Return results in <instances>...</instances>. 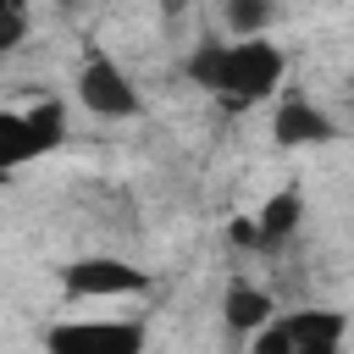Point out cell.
I'll return each mask as SVG.
<instances>
[{
    "label": "cell",
    "instance_id": "cell-1",
    "mask_svg": "<svg viewBox=\"0 0 354 354\" xmlns=\"http://www.w3.org/2000/svg\"><path fill=\"white\" fill-rule=\"evenodd\" d=\"M282 72H288V55L271 39H238V44H227V66H221L216 94L227 105H254L282 83Z\"/></svg>",
    "mask_w": 354,
    "mask_h": 354
},
{
    "label": "cell",
    "instance_id": "cell-11",
    "mask_svg": "<svg viewBox=\"0 0 354 354\" xmlns=\"http://www.w3.org/2000/svg\"><path fill=\"white\" fill-rule=\"evenodd\" d=\"M227 28H232L238 39H266L271 6H266V0H232V6H227Z\"/></svg>",
    "mask_w": 354,
    "mask_h": 354
},
{
    "label": "cell",
    "instance_id": "cell-2",
    "mask_svg": "<svg viewBox=\"0 0 354 354\" xmlns=\"http://www.w3.org/2000/svg\"><path fill=\"white\" fill-rule=\"evenodd\" d=\"M66 138V111L61 100H44V105H28V111H0V166H22L44 149H55Z\"/></svg>",
    "mask_w": 354,
    "mask_h": 354
},
{
    "label": "cell",
    "instance_id": "cell-9",
    "mask_svg": "<svg viewBox=\"0 0 354 354\" xmlns=\"http://www.w3.org/2000/svg\"><path fill=\"white\" fill-rule=\"evenodd\" d=\"M221 315H227V326H232V332L260 337V332L277 321V304H271V293H260V288H249V282H232V288H227V299H221Z\"/></svg>",
    "mask_w": 354,
    "mask_h": 354
},
{
    "label": "cell",
    "instance_id": "cell-7",
    "mask_svg": "<svg viewBox=\"0 0 354 354\" xmlns=\"http://www.w3.org/2000/svg\"><path fill=\"white\" fill-rule=\"evenodd\" d=\"M288 332H293V354H337L343 332H348V315L343 310H293Z\"/></svg>",
    "mask_w": 354,
    "mask_h": 354
},
{
    "label": "cell",
    "instance_id": "cell-6",
    "mask_svg": "<svg viewBox=\"0 0 354 354\" xmlns=\"http://www.w3.org/2000/svg\"><path fill=\"white\" fill-rule=\"evenodd\" d=\"M271 138H277L282 149L326 144V138H332V116H326V111H315L304 94H288V100L277 105V116H271Z\"/></svg>",
    "mask_w": 354,
    "mask_h": 354
},
{
    "label": "cell",
    "instance_id": "cell-4",
    "mask_svg": "<svg viewBox=\"0 0 354 354\" xmlns=\"http://www.w3.org/2000/svg\"><path fill=\"white\" fill-rule=\"evenodd\" d=\"M61 288L66 299H122V293H144L149 277L127 260H111V254H88V260H72L61 271Z\"/></svg>",
    "mask_w": 354,
    "mask_h": 354
},
{
    "label": "cell",
    "instance_id": "cell-8",
    "mask_svg": "<svg viewBox=\"0 0 354 354\" xmlns=\"http://www.w3.org/2000/svg\"><path fill=\"white\" fill-rule=\"evenodd\" d=\"M299 216H304V199H299V188H282V194H271V199L254 210V238H260V249H277V243H288V238L299 232Z\"/></svg>",
    "mask_w": 354,
    "mask_h": 354
},
{
    "label": "cell",
    "instance_id": "cell-10",
    "mask_svg": "<svg viewBox=\"0 0 354 354\" xmlns=\"http://www.w3.org/2000/svg\"><path fill=\"white\" fill-rule=\"evenodd\" d=\"M221 66H227V44H221V39H199V44H194V55H188V77H194L199 88H210V94H216Z\"/></svg>",
    "mask_w": 354,
    "mask_h": 354
},
{
    "label": "cell",
    "instance_id": "cell-13",
    "mask_svg": "<svg viewBox=\"0 0 354 354\" xmlns=\"http://www.w3.org/2000/svg\"><path fill=\"white\" fill-rule=\"evenodd\" d=\"M249 354H293V332H288V321H271V326L249 343Z\"/></svg>",
    "mask_w": 354,
    "mask_h": 354
},
{
    "label": "cell",
    "instance_id": "cell-5",
    "mask_svg": "<svg viewBox=\"0 0 354 354\" xmlns=\"http://www.w3.org/2000/svg\"><path fill=\"white\" fill-rule=\"evenodd\" d=\"M77 100L94 116H138V88L127 83V72L111 55H88L77 66Z\"/></svg>",
    "mask_w": 354,
    "mask_h": 354
},
{
    "label": "cell",
    "instance_id": "cell-12",
    "mask_svg": "<svg viewBox=\"0 0 354 354\" xmlns=\"http://www.w3.org/2000/svg\"><path fill=\"white\" fill-rule=\"evenodd\" d=\"M22 33H28V11H22L17 0H6V6H0V50H17Z\"/></svg>",
    "mask_w": 354,
    "mask_h": 354
},
{
    "label": "cell",
    "instance_id": "cell-3",
    "mask_svg": "<svg viewBox=\"0 0 354 354\" xmlns=\"http://www.w3.org/2000/svg\"><path fill=\"white\" fill-rule=\"evenodd\" d=\"M50 354H144L138 321H61L44 332Z\"/></svg>",
    "mask_w": 354,
    "mask_h": 354
}]
</instances>
